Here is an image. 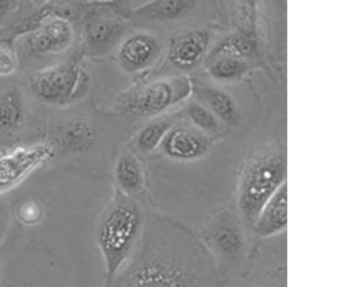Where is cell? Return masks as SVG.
Instances as JSON below:
<instances>
[{
	"instance_id": "obj_19",
	"label": "cell",
	"mask_w": 359,
	"mask_h": 287,
	"mask_svg": "<svg viewBox=\"0 0 359 287\" xmlns=\"http://www.w3.org/2000/svg\"><path fill=\"white\" fill-rule=\"evenodd\" d=\"M245 69V62L236 57L222 56L208 62V73L219 80H233L241 76Z\"/></svg>"
},
{
	"instance_id": "obj_23",
	"label": "cell",
	"mask_w": 359,
	"mask_h": 287,
	"mask_svg": "<svg viewBox=\"0 0 359 287\" xmlns=\"http://www.w3.org/2000/svg\"><path fill=\"white\" fill-rule=\"evenodd\" d=\"M10 3L5 1H0V18H1L9 7Z\"/></svg>"
},
{
	"instance_id": "obj_17",
	"label": "cell",
	"mask_w": 359,
	"mask_h": 287,
	"mask_svg": "<svg viewBox=\"0 0 359 287\" xmlns=\"http://www.w3.org/2000/svg\"><path fill=\"white\" fill-rule=\"evenodd\" d=\"M62 139L65 146L76 153L91 150L97 140L95 127L84 121H76L68 125L64 130Z\"/></svg>"
},
{
	"instance_id": "obj_20",
	"label": "cell",
	"mask_w": 359,
	"mask_h": 287,
	"mask_svg": "<svg viewBox=\"0 0 359 287\" xmlns=\"http://www.w3.org/2000/svg\"><path fill=\"white\" fill-rule=\"evenodd\" d=\"M22 120V105L15 93H9L0 99V129H16L21 125Z\"/></svg>"
},
{
	"instance_id": "obj_11",
	"label": "cell",
	"mask_w": 359,
	"mask_h": 287,
	"mask_svg": "<svg viewBox=\"0 0 359 287\" xmlns=\"http://www.w3.org/2000/svg\"><path fill=\"white\" fill-rule=\"evenodd\" d=\"M115 191L138 199L145 189L147 180L142 164L131 152L125 151L117 157L113 168Z\"/></svg>"
},
{
	"instance_id": "obj_13",
	"label": "cell",
	"mask_w": 359,
	"mask_h": 287,
	"mask_svg": "<svg viewBox=\"0 0 359 287\" xmlns=\"http://www.w3.org/2000/svg\"><path fill=\"white\" fill-rule=\"evenodd\" d=\"M196 4L189 0H158L141 6L134 13L137 17L149 21H172L188 15Z\"/></svg>"
},
{
	"instance_id": "obj_2",
	"label": "cell",
	"mask_w": 359,
	"mask_h": 287,
	"mask_svg": "<svg viewBox=\"0 0 359 287\" xmlns=\"http://www.w3.org/2000/svg\"><path fill=\"white\" fill-rule=\"evenodd\" d=\"M148 214L138 199L116 191L101 212L95 239L104 265L103 287H110L137 249Z\"/></svg>"
},
{
	"instance_id": "obj_5",
	"label": "cell",
	"mask_w": 359,
	"mask_h": 287,
	"mask_svg": "<svg viewBox=\"0 0 359 287\" xmlns=\"http://www.w3.org/2000/svg\"><path fill=\"white\" fill-rule=\"evenodd\" d=\"M88 83L87 74L74 62L47 68L32 78L33 92L41 100L65 105L81 98Z\"/></svg>"
},
{
	"instance_id": "obj_22",
	"label": "cell",
	"mask_w": 359,
	"mask_h": 287,
	"mask_svg": "<svg viewBox=\"0 0 359 287\" xmlns=\"http://www.w3.org/2000/svg\"><path fill=\"white\" fill-rule=\"evenodd\" d=\"M18 66V57L12 43L0 41V76L12 75Z\"/></svg>"
},
{
	"instance_id": "obj_3",
	"label": "cell",
	"mask_w": 359,
	"mask_h": 287,
	"mask_svg": "<svg viewBox=\"0 0 359 287\" xmlns=\"http://www.w3.org/2000/svg\"><path fill=\"white\" fill-rule=\"evenodd\" d=\"M287 160L280 149L272 148L255 155L244 169L238 190L239 210L254 225L260 211L286 183Z\"/></svg>"
},
{
	"instance_id": "obj_9",
	"label": "cell",
	"mask_w": 359,
	"mask_h": 287,
	"mask_svg": "<svg viewBox=\"0 0 359 287\" xmlns=\"http://www.w3.org/2000/svg\"><path fill=\"white\" fill-rule=\"evenodd\" d=\"M74 29L70 22L48 15L28 39L31 50L39 54L62 52L74 40Z\"/></svg>"
},
{
	"instance_id": "obj_7",
	"label": "cell",
	"mask_w": 359,
	"mask_h": 287,
	"mask_svg": "<svg viewBox=\"0 0 359 287\" xmlns=\"http://www.w3.org/2000/svg\"><path fill=\"white\" fill-rule=\"evenodd\" d=\"M211 146L210 140L203 133L187 127H177L169 131L160 148L172 160L189 162L204 157Z\"/></svg>"
},
{
	"instance_id": "obj_21",
	"label": "cell",
	"mask_w": 359,
	"mask_h": 287,
	"mask_svg": "<svg viewBox=\"0 0 359 287\" xmlns=\"http://www.w3.org/2000/svg\"><path fill=\"white\" fill-rule=\"evenodd\" d=\"M187 114L191 122L201 132L213 133L219 130L217 118L210 109L201 103H190L187 107Z\"/></svg>"
},
{
	"instance_id": "obj_8",
	"label": "cell",
	"mask_w": 359,
	"mask_h": 287,
	"mask_svg": "<svg viewBox=\"0 0 359 287\" xmlns=\"http://www.w3.org/2000/svg\"><path fill=\"white\" fill-rule=\"evenodd\" d=\"M210 43V34L205 30H195L177 36L170 41L168 59L173 67L191 71L203 61Z\"/></svg>"
},
{
	"instance_id": "obj_15",
	"label": "cell",
	"mask_w": 359,
	"mask_h": 287,
	"mask_svg": "<svg viewBox=\"0 0 359 287\" xmlns=\"http://www.w3.org/2000/svg\"><path fill=\"white\" fill-rule=\"evenodd\" d=\"M257 48L255 35L249 31H242L233 34L224 41L209 54L208 62L222 56H229L242 59L252 56Z\"/></svg>"
},
{
	"instance_id": "obj_10",
	"label": "cell",
	"mask_w": 359,
	"mask_h": 287,
	"mask_svg": "<svg viewBox=\"0 0 359 287\" xmlns=\"http://www.w3.org/2000/svg\"><path fill=\"white\" fill-rule=\"evenodd\" d=\"M160 53L161 46L155 37L135 34L122 42L118 50V59L127 72L137 73L152 66Z\"/></svg>"
},
{
	"instance_id": "obj_1",
	"label": "cell",
	"mask_w": 359,
	"mask_h": 287,
	"mask_svg": "<svg viewBox=\"0 0 359 287\" xmlns=\"http://www.w3.org/2000/svg\"><path fill=\"white\" fill-rule=\"evenodd\" d=\"M110 287H219L212 258L184 223L152 214L134 254Z\"/></svg>"
},
{
	"instance_id": "obj_18",
	"label": "cell",
	"mask_w": 359,
	"mask_h": 287,
	"mask_svg": "<svg viewBox=\"0 0 359 287\" xmlns=\"http://www.w3.org/2000/svg\"><path fill=\"white\" fill-rule=\"evenodd\" d=\"M172 128L167 120L156 121L146 125L135 139V147L142 155H149L160 148L167 134Z\"/></svg>"
},
{
	"instance_id": "obj_12",
	"label": "cell",
	"mask_w": 359,
	"mask_h": 287,
	"mask_svg": "<svg viewBox=\"0 0 359 287\" xmlns=\"http://www.w3.org/2000/svg\"><path fill=\"white\" fill-rule=\"evenodd\" d=\"M287 223V189L285 183L267 201L253 225L258 236L269 237L284 231Z\"/></svg>"
},
{
	"instance_id": "obj_4",
	"label": "cell",
	"mask_w": 359,
	"mask_h": 287,
	"mask_svg": "<svg viewBox=\"0 0 359 287\" xmlns=\"http://www.w3.org/2000/svg\"><path fill=\"white\" fill-rule=\"evenodd\" d=\"M193 91V85L187 77L156 80L142 86L128 96L123 108L139 118H151L187 99Z\"/></svg>"
},
{
	"instance_id": "obj_6",
	"label": "cell",
	"mask_w": 359,
	"mask_h": 287,
	"mask_svg": "<svg viewBox=\"0 0 359 287\" xmlns=\"http://www.w3.org/2000/svg\"><path fill=\"white\" fill-rule=\"evenodd\" d=\"M83 22L86 46L95 55L110 51L127 29L124 15L112 2L88 3Z\"/></svg>"
},
{
	"instance_id": "obj_14",
	"label": "cell",
	"mask_w": 359,
	"mask_h": 287,
	"mask_svg": "<svg viewBox=\"0 0 359 287\" xmlns=\"http://www.w3.org/2000/svg\"><path fill=\"white\" fill-rule=\"evenodd\" d=\"M225 216L215 218L209 225L208 235L212 244L223 253L230 255L241 248V236L237 227Z\"/></svg>"
},
{
	"instance_id": "obj_16",
	"label": "cell",
	"mask_w": 359,
	"mask_h": 287,
	"mask_svg": "<svg viewBox=\"0 0 359 287\" xmlns=\"http://www.w3.org/2000/svg\"><path fill=\"white\" fill-rule=\"evenodd\" d=\"M196 92L207 104V108L212 111L218 120L229 124L236 120V105L227 93L206 85L198 88Z\"/></svg>"
}]
</instances>
